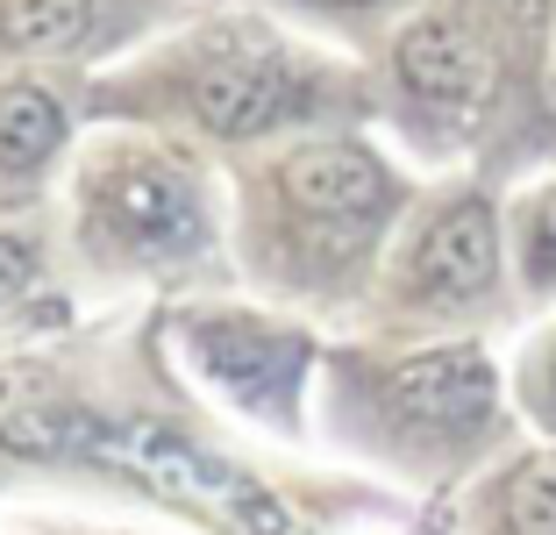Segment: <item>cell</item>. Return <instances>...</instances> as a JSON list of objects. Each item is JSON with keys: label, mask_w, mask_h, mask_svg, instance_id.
<instances>
[{"label": "cell", "mask_w": 556, "mask_h": 535, "mask_svg": "<svg viewBox=\"0 0 556 535\" xmlns=\"http://www.w3.org/2000/svg\"><path fill=\"white\" fill-rule=\"evenodd\" d=\"M79 457H100V464L129 471V478H143L150 493H164V500L193 507V514L222 521V528L236 535H278L286 521H278V507L264 500L250 478H236L229 464H214V457H200L186 436H172V428H108V422H86L79 436Z\"/></svg>", "instance_id": "cell-1"}, {"label": "cell", "mask_w": 556, "mask_h": 535, "mask_svg": "<svg viewBox=\"0 0 556 535\" xmlns=\"http://www.w3.org/2000/svg\"><path fill=\"white\" fill-rule=\"evenodd\" d=\"M200 357L214 364V378H229V393H243L250 407H286V393L300 386L307 343L278 336L264 322H214L200 336Z\"/></svg>", "instance_id": "cell-7"}, {"label": "cell", "mask_w": 556, "mask_h": 535, "mask_svg": "<svg viewBox=\"0 0 556 535\" xmlns=\"http://www.w3.org/2000/svg\"><path fill=\"white\" fill-rule=\"evenodd\" d=\"M278 194L293 200L300 214H314V222H350L357 228V222H378V214H386L393 178L357 144H314V150H300V158H286Z\"/></svg>", "instance_id": "cell-4"}, {"label": "cell", "mask_w": 556, "mask_h": 535, "mask_svg": "<svg viewBox=\"0 0 556 535\" xmlns=\"http://www.w3.org/2000/svg\"><path fill=\"white\" fill-rule=\"evenodd\" d=\"M108 222L129 250L143 258H186L200 244V200L179 172H164V164H136L108 186Z\"/></svg>", "instance_id": "cell-5"}, {"label": "cell", "mask_w": 556, "mask_h": 535, "mask_svg": "<svg viewBox=\"0 0 556 535\" xmlns=\"http://www.w3.org/2000/svg\"><path fill=\"white\" fill-rule=\"evenodd\" d=\"M22 286H29V244L0 236V300H15Z\"/></svg>", "instance_id": "cell-13"}, {"label": "cell", "mask_w": 556, "mask_h": 535, "mask_svg": "<svg viewBox=\"0 0 556 535\" xmlns=\"http://www.w3.org/2000/svg\"><path fill=\"white\" fill-rule=\"evenodd\" d=\"M393 65H400V86H407L414 100H428V108H442V114H471L492 86L485 50H478L457 22H414V29L400 36Z\"/></svg>", "instance_id": "cell-6"}, {"label": "cell", "mask_w": 556, "mask_h": 535, "mask_svg": "<svg viewBox=\"0 0 556 535\" xmlns=\"http://www.w3.org/2000/svg\"><path fill=\"white\" fill-rule=\"evenodd\" d=\"M386 400L407 428H435V436H471L492 422V400H500V378H492L485 350L457 343V350H428L407 357L393 378H386Z\"/></svg>", "instance_id": "cell-2"}, {"label": "cell", "mask_w": 556, "mask_h": 535, "mask_svg": "<svg viewBox=\"0 0 556 535\" xmlns=\"http://www.w3.org/2000/svg\"><path fill=\"white\" fill-rule=\"evenodd\" d=\"M528 278H535V286L556 278V186L528 200Z\"/></svg>", "instance_id": "cell-12"}, {"label": "cell", "mask_w": 556, "mask_h": 535, "mask_svg": "<svg viewBox=\"0 0 556 535\" xmlns=\"http://www.w3.org/2000/svg\"><path fill=\"white\" fill-rule=\"evenodd\" d=\"M521 393H528V407H535V422L556 436V328L528 350V364H521Z\"/></svg>", "instance_id": "cell-11"}, {"label": "cell", "mask_w": 556, "mask_h": 535, "mask_svg": "<svg viewBox=\"0 0 556 535\" xmlns=\"http://www.w3.org/2000/svg\"><path fill=\"white\" fill-rule=\"evenodd\" d=\"M293 108V79L271 58H222L193 79V114L214 136H257Z\"/></svg>", "instance_id": "cell-8"}, {"label": "cell", "mask_w": 556, "mask_h": 535, "mask_svg": "<svg viewBox=\"0 0 556 535\" xmlns=\"http://www.w3.org/2000/svg\"><path fill=\"white\" fill-rule=\"evenodd\" d=\"M86 22H93V0H0V43L15 50L79 43Z\"/></svg>", "instance_id": "cell-10"}, {"label": "cell", "mask_w": 556, "mask_h": 535, "mask_svg": "<svg viewBox=\"0 0 556 535\" xmlns=\"http://www.w3.org/2000/svg\"><path fill=\"white\" fill-rule=\"evenodd\" d=\"M492 278H500V222H492V208L485 200H450L414 244V293L457 308V300L492 293Z\"/></svg>", "instance_id": "cell-3"}, {"label": "cell", "mask_w": 556, "mask_h": 535, "mask_svg": "<svg viewBox=\"0 0 556 535\" xmlns=\"http://www.w3.org/2000/svg\"><path fill=\"white\" fill-rule=\"evenodd\" d=\"M336 8H371V0H336Z\"/></svg>", "instance_id": "cell-14"}, {"label": "cell", "mask_w": 556, "mask_h": 535, "mask_svg": "<svg viewBox=\"0 0 556 535\" xmlns=\"http://www.w3.org/2000/svg\"><path fill=\"white\" fill-rule=\"evenodd\" d=\"M58 136H65V114H58V100L43 86H8L0 94V164L8 172L43 164L58 150Z\"/></svg>", "instance_id": "cell-9"}]
</instances>
